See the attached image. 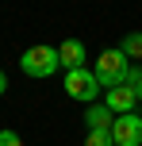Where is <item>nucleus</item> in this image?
<instances>
[{"mask_svg":"<svg viewBox=\"0 0 142 146\" xmlns=\"http://www.w3.org/2000/svg\"><path fill=\"white\" fill-rule=\"evenodd\" d=\"M100 88H104V85H100V77H96V73H92V69H69L65 73V96H69V100H81V104H92V100H96V96H100Z\"/></svg>","mask_w":142,"mask_h":146,"instance_id":"3","label":"nucleus"},{"mask_svg":"<svg viewBox=\"0 0 142 146\" xmlns=\"http://www.w3.org/2000/svg\"><path fill=\"white\" fill-rule=\"evenodd\" d=\"M8 92V77H4V69H0V96Z\"/></svg>","mask_w":142,"mask_h":146,"instance_id":"12","label":"nucleus"},{"mask_svg":"<svg viewBox=\"0 0 142 146\" xmlns=\"http://www.w3.org/2000/svg\"><path fill=\"white\" fill-rule=\"evenodd\" d=\"M127 85L135 88V96L142 100V69H135V66H131V73H127Z\"/></svg>","mask_w":142,"mask_h":146,"instance_id":"10","label":"nucleus"},{"mask_svg":"<svg viewBox=\"0 0 142 146\" xmlns=\"http://www.w3.org/2000/svg\"><path fill=\"white\" fill-rule=\"evenodd\" d=\"M0 146H23V139L15 131H0Z\"/></svg>","mask_w":142,"mask_h":146,"instance_id":"11","label":"nucleus"},{"mask_svg":"<svg viewBox=\"0 0 142 146\" xmlns=\"http://www.w3.org/2000/svg\"><path fill=\"white\" fill-rule=\"evenodd\" d=\"M112 139H115V146H142V115H135V111L115 115Z\"/></svg>","mask_w":142,"mask_h":146,"instance_id":"4","label":"nucleus"},{"mask_svg":"<svg viewBox=\"0 0 142 146\" xmlns=\"http://www.w3.org/2000/svg\"><path fill=\"white\" fill-rule=\"evenodd\" d=\"M104 104L115 111V115H127V111H135L138 96H135V88H131V85H112V88L104 92Z\"/></svg>","mask_w":142,"mask_h":146,"instance_id":"5","label":"nucleus"},{"mask_svg":"<svg viewBox=\"0 0 142 146\" xmlns=\"http://www.w3.org/2000/svg\"><path fill=\"white\" fill-rule=\"evenodd\" d=\"M58 66H61L58 46H27V50L19 54V69L27 73V77H50Z\"/></svg>","mask_w":142,"mask_h":146,"instance_id":"2","label":"nucleus"},{"mask_svg":"<svg viewBox=\"0 0 142 146\" xmlns=\"http://www.w3.org/2000/svg\"><path fill=\"white\" fill-rule=\"evenodd\" d=\"M58 58H61L65 69H81V66H85V42H77V38L61 42V46H58Z\"/></svg>","mask_w":142,"mask_h":146,"instance_id":"7","label":"nucleus"},{"mask_svg":"<svg viewBox=\"0 0 142 146\" xmlns=\"http://www.w3.org/2000/svg\"><path fill=\"white\" fill-rule=\"evenodd\" d=\"M85 146H115V139H112V131H89Z\"/></svg>","mask_w":142,"mask_h":146,"instance_id":"9","label":"nucleus"},{"mask_svg":"<svg viewBox=\"0 0 142 146\" xmlns=\"http://www.w3.org/2000/svg\"><path fill=\"white\" fill-rule=\"evenodd\" d=\"M85 123H89V131H112L115 111L108 108V104H92V108L85 111Z\"/></svg>","mask_w":142,"mask_h":146,"instance_id":"6","label":"nucleus"},{"mask_svg":"<svg viewBox=\"0 0 142 146\" xmlns=\"http://www.w3.org/2000/svg\"><path fill=\"white\" fill-rule=\"evenodd\" d=\"M127 58H142V31H131L127 38H123V46H119Z\"/></svg>","mask_w":142,"mask_h":146,"instance_id":"8","label":"nucleus"},{"mask_svg":"<svg viewBox=\"0 0 142 146\" xmlns=\"http://www.w3.org/2000/svg\"><path fill=\"white\" fill-rule=\"evenodd\" d=\"M100 77V85L104 88H112V85H127V73H131V58L115 46V50H104L96 58V69H92Z\"/></svg>","mask_w":142,"mask_h":146,"instance_id":"1","label":"nucleus"}]
</instances>
